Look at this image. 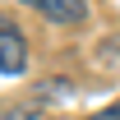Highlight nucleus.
Here are the masks:
<instances>
[{"label": "nucleus", "instance_id": "nucleus-1", "mask_svg": "<svg viewBox=\"0 0 120 120\" xmlns=\"http://www.w3.org/2000/svg\"><path fill=\"white\" fill-rule=\"evenodd\" d=\"M28 69V42L14 19L0 14V74H23Z\"/></svg>", "mask_w": 120, "mask_h": 120}, {"label": "nucleus", "instance_id": "nucleus-2", "mask_svg": "<svg viewBox=\"0 0 120 120\" xmlns=\"http://www.w3.org/2000/svg\"><path fill=\"white\" fill-rule=\"evenodd\" d=\"M23 5H32L37 14H46L51 23H65V28L88 19V0H23Z\"/></svg>", "mask_w": 120, "mask_h": 120}, {"label": "nucleus", "instance_id": "nucleus-3", "mask_svg": "<svg viewBox=\"0 0 120 120\" xmlns=\"http://www.w3.org/2000/svg\"><path fill=\"white\" fill-rule=\"evenodd\" d=\"M0 120H42V102H23V106H9Z\"/></svg>", "mask_w": 120, "mask_h": 120}, {"label": "nucleus", "instance_id": "nucleus-4", "mask_svg": "<svg viewBox=\"0 0 120 120\" xmlns=\"http://www.w3.org/2000/svg\"><path fill=\"white\" fill-rule=\"evenodd\" d=\"M102 56H111V60H120V37H106V42H102Z\"/></svg>", "mask_w": 120, "mask_h": 120}, {"label": "nucleus", "instance_id": "nucleus-5", "mask_svg": "<svg viewBox=\"0 0 120 120\" xmlns=\"http://www.w3.org/2000/svg\"><path fill=\"white\" fill-rule=\"evenodd\" d=\"M88 120H120V102L106 106V111H97V116H88Z\"/></svg>", "mask_w": 120, "mask_h": 120}]
</instances>
